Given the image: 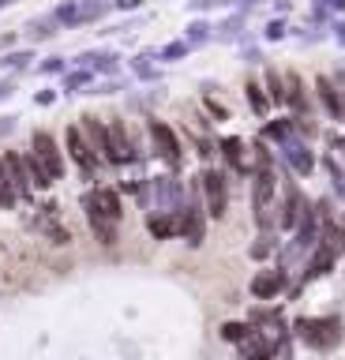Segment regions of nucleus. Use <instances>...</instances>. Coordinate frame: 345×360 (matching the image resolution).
<instances>
[{
  "label": "nucleus",
  "mask_w": 345,
  "mask_h": 360,
  "mask_svg": "<svg viewBox=\"0 0 345 360\" xmlns=\"http://www.w3.org/2000/svg\"><path fill=\"white\" fill-rule=\"evenodd\" d=\"M300 338L311 349H334L341 342V323L338 319H300Z\"/></svg>",
  "instance_id": "1"
},
{
  "label": "nucleus",
  "mask_w": 345,
  "mask_h": 360,
  "mask_svg": "<svg viewBox=\"0 0 345 360\" xmlns=\"http://www.w3.org/2000/svg\"><path fill=\"white\" fill-rule=\"evenodd\" d=\"M105 11V0H68V4H60L53 11V19L57 22H91Z\"/></svg>",
  "instance_id": "2"
},
{
  "label": "nucleus",
  "mask_w": 345,
  "mask_h": 360,
  "mask_svg": "<svg viewBox=\"0 0 345 360\" xmlns=\"http://www.w3.org/2000/svg\"><path fill=\"white\" fill-rule=\"evenodd\" d=\"M199 184H203L210 218H221V214H226V176H221L218 169H207V173L199 176Z\"/></svg>",
  "instance_id": "3"
},
{
  "label": "nucleus",
  "mask_w": 345,
  "mask_h": 360,
  "mask_svg": "<svg viewBox=\"0 0 345 360\" xmlns=\"http://www.w3.org/2000/svg\"><path fill=\"white\" fill-rule=\"evenodd\" d=\"M30 150L41 158V165H46L49 173H53V180L64 176V158H60V150H57V143H53L49 131H34V139H30Z\"/></svg>",
  "instance_id": "4"
},
{
  "label": "nucleus",
  "mask_w": 345,
  "mask_h": 360,
  "mask_svg": "<svg viewBox=\"0 0 345 360\" xmlns=\"http://www.w3.org/2000/svg\"><path fill=\"white\" fill-rule=\"evenodd\" d=\"M86 214H98V218L117 221L120 218V195L113 188H94L91 195H86Z\"/></svg>",
  "instance_id": "5"
},
{
  "label": "nucleus",
  "mask_w": 345,
  "mask_h": 360,
  "mask_svg": "<svg viewBox=\"0 0 345 360\" xmlns=\"http://www.w3.org/2000/svg\"><path fill=\"white\" fill-rule=\"evenodd\" d=\"M64 139H68V154L79 162L83 173H94V169H98V154L91 150V143L83 139V131H79V128H68V135H64Z\"/></svg>",
  "instance_id": "6"
},
{
  "label": "nucleus",
  "mask_w": 345,
  "mask_h": 360,
  "mask_svg": "<svg viewBox=\"0 0 345 360\" xmlns=\"http://www.w3.org/2000/svg\"><path fill=\"white\" fill-rule=\"evenodd\" d=\"M282 289H285V270H259L252 278V297H259V300H271Z\"/></svg>",
  "instance_id": "7"
},
{
  "label": "nucleus",
  "mask_w": 345,
  "mask_h": 360,
  "mask_svg": "<svg viewBox=\"0 0 345 360\" xmlns=\"http://www.w3.org/2000/svg\"><path fill=\"white\" fill-rule=\"evenodd\" d=\"M282 150H285V162L293 165L300 176H308L311 169H315V158H311V150H308V146L297 139V135H289V139L282 143Z\"/></svg>",
  "instance_id": "8"
},
{
  "label": "nucleus",
  "mask_w": 345,
  "mask_h": 360,
  "mask_svg": "<svg viewBox=\"0 0 345 360\" xmlns=\"http://www.w3.org/2000/svg\"><path fill=\"white\" fill-rule=\"evenodd\" d=\"M4 169H8V180H12V188H15V195H30V180H27V162H23V154L19 150H8L4 154Z\"/></svg>",
  "instance_id": "9"
},
{
  "label": "nucleus",
  "mask_w": 345,
  "mask_h": 360,
  "mask_svg": "<svg viewBox=\"0 0 345 360\" xmlns=\"http://www.w3.org/2000/svg\"><path fill=\"white\" fill-rule=\"evenodd\" d=\"M150 139H154V150H158L162 158H169V162H176V150H181V143H176V135H173L169 124L154 120V124H150Z\"/></svg>",
  "instance_id": "10"
},
{
  "label": "nucleus",
  "mask_w": 345,
  "mask_h": 360,
  "mask_svg": "<svg viewBox=\"0 0 345 360\" xmlns=\"http://www.w3.org/2000/svg\"><path fill=\"white\" fill-rule=\"evenodd\" d=\"M83 128H86V135H91V150L102 158V162L113 165V150H109V128H102L94 117H83Z\"/></svg>",
  "instance_id": "11"
},
{
  "label": "nucleus",
  "mask_w": 345,
  "mask_h": 360,
  "mask_svg": "<svg viewBox=\"0 0 345 360\" xmlns=\"http://www.w3.org/2000/svg\"><path fill=\"white\" fill-rule=\"evenodd\" d=\"M109 150H113V165L131 162V146H128V135H124V124L120 120L109 124Z\"/></svg>",
  "instance_id": "12"
},
{
  "label": "nucleus",
  "mask_w": 345,
  "mask_h": 360,
  "mask_svg": "<svg viewBox=\"0 0 345 360\" xmlns=\"http://www.w3.org/2000/svg\"><path fill=\"white\" fill-rule=\"evenodd\" d=\"M184 229V210L181 214H154L150 218V233L158 236V240H165V236H173V233H181Z\"/></svg>",
  "instance_id": "13"
},
{
  "label": "nucleus",
  "mask_w": 345,
  "mask_h": 360,
  "mask_svg": "<svg viewBox=\"0 0 345 360\" xmlns=\"http://www.w3.org/2000/svg\"><path fill=\"white\" fill-rule=\"evenodd\" d=\"M315 86H319V98H323V105H327L330 117H334V120H345V101L338 98V90H334L330 79H319Z\"/></svg>",
  "instance_id": "14"
},
{
  "label": "nucleus",
  "mask_w": 345,
  "mask_h": 360,
  "mask_svg": "<svg viewBox=\"0 0 345 360\" xmlns=\"http://www.w3.org/2000/svg\"><path fill=\"white\" fill-rule=\"evenodd\" d=\"M184 240L188 244H203V233H207V221H203V210H184Z\"/></svg>",
  "instance_id": "15"
},
{
  "label": "nucleus",
  "mask_w": 345,
  "mask_h": 360,
  "mask_svg": "<svg viewBox=\"0 0 345 360\" xmlns=\"http://www.w3.org/2000/svg\"><path fill=\"white\" fill-rule=\"evenodd\" d=\"M23 162H27V173H30V184H34V188H49V184H53V173L41 165V158H38L34 150H27Z\"/></svg>",
  "instance_id": "16"
},
{
  "label": "nucleus",
  "mask_w": 345,
  "mask_h": 360,
  "mask_svg": "<svg viewBox=\"0 0 345 360\" xmlns=\"http://www.w3.org/2000/svg\"><path fill=\"white\" fill-rule=\"evenodd\" d=\"M323 248H327L334 259L345 255V229L341 225H327V229H323Z\"/></svg>",
  "instance_id": "17"
},
{
  "label": "nucleus",
  "mask_w": 345,
  "mask_h": 360,
  "mask_svg": "<svg viewBox=\"0 0 345 360\" xmlns=\"http://www.w3.org/2000/svg\"><path fill=\"white\" fill-rule=\"evenodd\" d=\"M221 150H226V158L233 162V169H240V173H248L252 162L244 158V143L240 139H221Z\"/></svg>",
  "instance_id": "18"
},
{
  "label": "nucleus",
  "mask_w": 345,
  "mask_h": 360,
  "mask_svg": "<svg viewBox=\"0 0 345 360\" xmlns=\"http://www.w3.org/2000/svg\"><path fill=\"white\" fill-rule=\"evenodd\" d=\"M330 263H334V255H330L327 248L319 244V252L311 255V263H308V270H304V278H319V274H327V270H330Z\"/></svg>",
  "instance_id": "19"
},
{
  "label": "nucleus",
  "mask_w": 345,
  "mask_h": 360,
  "mask_svg": "<svg viewBox=\"0 0 345 360\" xmlns=\"http://www.w3.org/2000/svg\"><path fill=\"white\" fill-rule=\"evenodd\" d=\"M86 218H91L94 233L102 236L105 244H113V240H117V221H109V218H98V214H86Z\"/></svg>",
  "instance_id": "20"
},
{
  "label": "nucleus",
  "mask_w": 345,
  "mask_h": 360,
  "mask_svg": "<svg viewBox=\"0 0 345 360\" xmlns=\"http://www.w3.org/2000/svg\"><path fill=\"white\" fill-rule=\"evenodd\" d=\"M244 90H248V105H252V112H255V117H263V112H266V101H271V98L263 94V86H259V83H248Z\"/></svg>",
  "instance_id": "21"
},
{
  "label": "nucleus",
  "mask_w": 345,
  "mask_h": 360,
  "mask_svg": "<svg viewBox=\"0 0 345 360\" xmlns=\"http://www.w3.org/2000/svg\"><path fill=\"white\" fill-rule=\"evenodd\" d=\"M221 338L226 342H248L252 330H248V323H221Z\"/></svg>",
  "instance_id": "22"
},
{
  "label": "nucleus",
  "mask_w": 345,
  "mask_h": 360,
  "mask_svg": "<svg viewBox=\"0 0 345 360\" xmlns=\"http://www.w3.org/2000/svg\"><path fill=\"white\" fill-rule=\"evenodd\" d=\"M289 101H293L297 112H304V86H300V75H289Z\"/></svg>",
  "instance_id": "23"
},
{
  "label": "nucleus",
  "mask_w": 345,
  "mask_h": 360,
  "mask_svg": "<svg viewBox=\"0 0 345 360\" xmlns=\"http://www.w3.org/2000/svg\"><path fill=\"white\" fill-rule=\"evenodd\" d=\"M266 83H271V98H274V101H289V94L282 90V79H278L274 72H266Z\"/></svg>",
  "instance_id": "24"
},
{
  "label": "nucleus",
  "mask_w": 345,
  "mask_h": 360,
  "mask_svg": "<svg viewBox=\"0 0 345 360\" xmlns=\"http://www.w3.org/2000/svg\"><path fill=\"white\" fill-rule=\"evenodd\" d=\"M252 255L255 259H263V255H271V236H259V244L252 248Z\"/></svg>",
  "instance_id": "25"
},
{
  "label": "nucleus",
  "mask_w": 345,
  "mask_h": 360,
  "mask_svg": "<svg viewBox=\"0 0 345 360\" xmlns=\"http://www.w3.org/2000/svg\"><path fill=\"white\" fill-rule=\"evenodd\" d=\"M282 34H285V22H271V27H266V38H271V41H278Z\"/></svg>",
  "instance_id": "26"
},
{
  "label": "nucleus",
  "mask_w": 345,
  "mask_h": 360,
  "mask_svg": "<svg viewBox=\"0 0 345 360\" xmlns=\"http://www.w3.org/2000/svg\"><path fill=\"white\" fill-rule=\"evenodd\" d=\"M184 49H188V45H169V49H162V56H165V60H173V56H184Z\"/></svg>",
  "instance_id": "27"
},
{
  "label": "nucleus",
  "mask_w": 345,
  "mask_h": 360,
  "mask_svg": "<svg viewBox=\"0 0 345 360\" xmlns=\"http://www.w3.org/2000/svg\"><path fill=\"white\" fill-rule=\"evenodd\" d=\"M86 79H91L86 72H75V75H68V86H79V83H86Z\"/></svg>",
  "instance_id": "28"
},
{
  "label": "nucleus",
  "mask_w": 345,
  "mask_h": 360,
  "mask_svg": "<svg viewBox=\"0 0 345 360\" xmlns=\"http://www.w3.org/2000/svg\"><path fill=\"white\" fill-rule=\"evenodd\" d=\"M4 4H12V0H0V8H4Z\"/></svg>",
  "instance_id": "29"
},
{
  "label": "nucleus",
  "mask_w": 345,
  "mask_h": 360,
  "mask_svg": "<svg viewBox=\"0 0 345 360\" xmlns=\"http://www.w3.org/2000/svg\"><path fill=\"white\" fill-rule=\"evenodd\" d=\"M259 360H271V356H259Z\"/></svg>",
  "instance_id": "30"
}]
</instances>
